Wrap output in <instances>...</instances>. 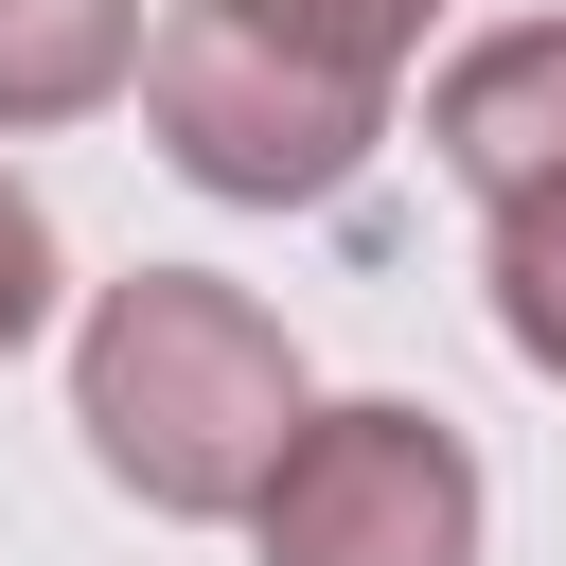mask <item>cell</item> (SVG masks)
<instances>
[{
  "instance_id": "277c9868",
  "label": "cell",
  "mask_w": 566,
  "mask_h": 566,
  "mask_svg": "<svg viewBox=\"0 0 566 566\" xmlns=\"http://www.w3.org/2000/svg\"><path fill=\"white\" fill-rule=\"evenodd\" d=\"M424 142H442V177H460L478 212H531V195H566V18H513V35L442 53V88H424Z\"/></svg>"
},
{
  "instance_id": "5b68a950",
  "label": "cell",
  "mask_w": 566,
  "mask_h": 566,
  "mask_svg": "<svg viewBox=\"0 0 566 566\" xmlns=\"http://www.w3.org/2000/svg\"><path fill=\"white\" fill-rule=\"evenodd\" d=\"M142 0H0V124H88L106 88H142Z\"/></svg>"
},
{
  "instance_id": "6da1fadb",
  "label": "cell",
  "mask_w": 566,
  "mask_h": 566,
  "mask_svg": "<svg viewBox=\"0 0 566 566\" xmlns=\"http://www.w3.org/2000/svg\"><path fill=\"white\" fill-rule=\"evenodd\" d=\"M442 0H177L142 53V124L230 212H318L389 142V88Z\"/></svg>"
},
{
  "instance_id": "8992f818",
  "label": "cell",
  "mask_w": 566,
  "mask_h": 566,
  "mask_svg": "<svg viewBox=\"0 0 566 566\" xmlns=\"http://www.w3.org/2000/svg\"><path fill=\"white\" fill-rule=\"evenodd\" d=\"M495 336H513L531 371H566V195L495 212Z\"/></svg>"
},
{
  "instance_id": "7a4b0ae2",
  "label": "cell",
  "mask_w": 566,
  "mask_h": 566,
  "mask_svg": "<svg viewBox=\"0 0 566 566\" xmlns=\"http://www.w3.org/2000/svg\"><path fill=\"white\" fill-rule=\"evenodd\" d=\"M71 424L88 460L142 495V513H248L301 442V354L248 283L212 265H142L88 301V354H71Z\"/></svg>"
},
{
  "instance_id": "3957f363",
  "label": "cell",
  "mask_w": 566,
  "mask_h": 566,
  "mask_svg": "<svg viewBox=\"0 0 566 566\" xmlns=\"http://www.w3.org/2000/svg\"><path fill=\"white\" fill-rule=\"evenodd\" d=\"M248 531L265 566H478V442L442 407H301Z\"/></svg>"
},
{
  "instance_id": "52a82bcc",
  "label": "cell",
  "mask_w": 566,
  "mask_h": 566,
  "mask_svg": "<svg viewBox=\"0 0 566 566\" xmlns=\"http://www.w3.org/2000/svg\"><path fill=\"white\" fill-rule=\"evenodd\" d=\"M35 318H53V212H35L18 177H0V354H18Z\"/></svg>"
}]
</instances>
